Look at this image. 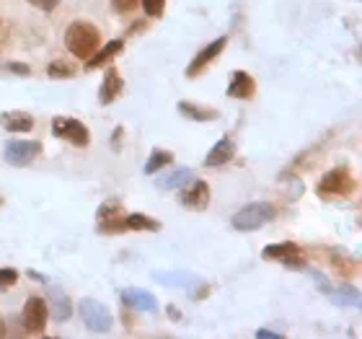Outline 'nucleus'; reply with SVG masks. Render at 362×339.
<instances>
[{"mask_svg": "<svg viewBox=\"0 0 362 339\" xmlns=\"http://www.w3.org/2000/svg\"><path fill=\"white\" fill-rule=\"evenodd\" d=\"M0 205H3V200H0Z\"/></svg>", "mask_w": 362, "mask_h": 339, "instance_id": "obj_37", "label": "nucleus"}, {"mask_svg": "<svg viewBox=\"0 0 362 339\" xmlns=\"http://www.w3.org/2000/svg\"><path fill=\"white\" fill-rule=\"evenodd\" d=\"M323 293H329L334 298V303H339V306H357L360 303V293H357V287H352L350 282H341L339 287H329V285H321Z\"/></svg>", "mask_w": 362, "mask_h": 339, "instance_id": "obj_17", "label": "nucleus"}, {"mask_svg": "<svg viewBox=\"0 0 362 339\" xmlns=\"http://www.w3.org/2000/svg\"><path fill=\"white\" fill-rule=\"evenodd\" d=\"M210 200H213V189L210 184L202 179H192L189 184H184L179 189V205L187 207V210L202 212L210 207Z\"/></svg>", "mask_w": 362, "mask_h": 339, "instance_id": "obj_7", "label": "nucleus"}, {"mask_svg": "<svg viewBox=\"0 0 362 339\" xmlns=\"http://www.w3.org/2000/svg\"><path fill=\"white\" fill-rule=\"evenodd\" d=\"M140 6H142V13L148 19H160L166 11V0H140Z\"/></svg>", "mask_w": 362, "mask_h": 339, "instance_id": "obj_26", "label": "nucleus"}, {"mask_svg": "<svg viewBox=\"0 0 362 339\" xmlns=\"http://www.w3.org/2000/svg\"><path fill=\"white\" fill-rule=\"evenodd\" d=\"M225 47H228V37H225V34L223 37H217V39H213L207 47H202V50L192 57V63L187 65V78H200V75L207 70V65L215 63L217 54H223Z\"/></svg>", "mask_w": 362, "mask_h": 339, "instance_id": "obj_9", "label": "nucleus"}, {"mask_svg": "<svg viewBox=\"0 0 362 339\" xmlns=\"http://www.w3.org/2000/svg\"><path fill=\"white\" fill-rule=\"evenodd\" d=\"M117 215H125V205L119 200H104L96 210V220H107V218H117Z\"/></svg>", "mask_w": 362, "mask_h": 339, "instance_id": "obj_24", "label": "nucleus"}, {"mask_svg": "<svg viewBox=\"0 0 362 339\" xmlns=\"http://www.w3.org/2000/svg\"><path fill=\"white\" fill-rule=\"evenodd\" d=\"M122 50H125V39H111V42H107L104 47H98L96 52L85 60V70H96V68H104V65L111 63L117 54H122Z\"/></svg>", "mask_w": 362, "mask_h": 339, "instance_id": "obj_14", "label": "nucleus"}, {"mask_svg": "<svg viewBox=\"0 0 362 339\" xmlns=\"http://www.w3.org/2000/svg\"><path fill=\"white\" fill-rule=\"evenodd\" d=\"M181 117L192 119V122H215L220 117V112L213 109V106H202V104H194V101H179L176 104Z\"/></svg>", "mask_w": 362, "mask_h": 339, "instance_id": "obj_16", "label": "nucleus"}, {"mask_svg": "<svg viewBox=\"0 0 362 339\" xmlns=\"http://www.w3.org/2000/svg\"><path fill=\"white\" fill-rule=\"evenodd\" d=\"M6 70L8 73H16V75H32V68L26 63H16V60H11V63H6Z\"/></svg>", "mask_w": 362, "mask_h": 339, "instance_id": "obj_31", "label": "nucleus"}, {"mask_svg": "<svg viewBox=\"0 0 362 339\" xmlns=\"http://www.w3.org/2000/svg\"><path fill=\"white\" fill-rule=\"evenodd\" d=\"M47 75H50V78H54V81H67V78H73V75H75V65L63 63V60L50 63V68H47Z\"/></svg>", "mask_w": 362, "mask_h": 339, "instance_id": "obj_25", "label": "nucleus"}, {"mask_svg": "<svg viewBox=\"0 0 362 339\" xmlns=\"http://www.w3.org/2000/svg\"><path fill=\"white\" fill-rule=\"evenodd\" d=\"M122 91H125L122 75H119L117 68H109L107 75H104V81H101V88H98V104L101 106L114 104L119 96H122Z\"/></svg>", "mask_w": 362, "mask_h": 339, "instance_id": "obj_10", "label": "nucleus"}, {"mask_svg": "<svg viewBox=\"0 0 362 339\" xmlns=\"http://www.w3.org/2000/svg\"><path fill=\"white\" fill-rule=\"evenodd\" d=\"M29 6H34V8H39V11H54L63 0H26Z\"/></svg>", "mask_w": 362, "mask_h": 339, "instance_id": "obj_30", "label": "nucleus"}, {"mask_svg": "<svg viewBox=\"0 0 362 339\" xmlns=\"http://www.w3.org/2000/svg\"><path fill=\"white\" fill-rule=\"evenodd\" d=\"M52 316L57 321H67V318L73 316V303L67 300L63 290H52Z\"/></svg>", "mask_w": 362, "mask_h": 339, "instance_id": "obj_21", "label": "nucleus"}, {"mask_svg": "<svg viewBox=\"0 0 362 339\" xmlns=\"http://www.w3.org/2000/svg\"><path fill=\"white\" fill-rule=\"evenodd\" d=\"M125 223H127V231H150V234L160 231V220L150 218L145 212H127Z\"/></svg>", "mask_w": 362, "mask_h": 339, "instance_id": "obj_19", "label": "nucleus"}, {"mask_svg": "<svg viewBox=\"0 0 362 339\" xmlns=\"http://www.w3.org/2000/svg\"><path fill=\"white\" fill-rule=\"evenodd\" d=\"M47 318H50V306H47L44 298L32 296L23 303L21 321H23V329H26L29 334H42L44 329H47Z\"/></svg>", "mask_w": 362, "mask_h": 339, "instance_id": "obj_8", "label": "nucleus"}, {"mask_svg": "<svg viewBox=\"0 0 362 339\" xmlns=\"http://www.w3.org/2000/svg\"><path fill=\"white\" fill-rule=\"evenodd\" d=\"M122 138H125V127H117L114 132H111V148L114 150L122 148Z\"/></svg>", "mask_w": 362, "mask_h": 339, "instance_id": "obj_32", "label": "nucleus"}, {"mask_svg": "<svg viewBox=\"0 0 362 339\" xmlns=\"http://www.w3.org/2000/svg\"><path fill=\"white\" fill-rule=\"evenodd\" d=\"M354 192V179H352V171L347 166H337L323 174V179L316 184V194L321 200L326 197H347Z\"/></svg>", "mask_w": 362, "mask_h": 339, "instance_id": "obj_4", "label": "nucleus"}, {"mask_svg": "<svg viewBox=\"0 0 362 339\" xmlns=\"http://www.w3.org/2000/svg\"><path fill=\"white\" fill-rule=\"evenodd\" d=\"M173 163V153L166 148H153L150 150L148 161H145V174L148 176H153V174H158L160 169H166V166H171Z\"/></svg>", "mask_w": 362, "mask_h": 339, "instance_id": "obj_20", "label": "nucleus"}, {"mask_svg": "<svg viewBox=\"0 0 362 339\" xmlns=\"http://www.w3.org/2000/svg\"><path fill=\"white\" fill-rule=\"evenodd\" d=\"M78 314L83 318V324L88 331H94V334H109L111 327H114V316H111V311H109L104 303H98L94 298H85L78 303Z\"/></svg>", "mask_w": 362, "mask_h": 339, "instance_id": "obj_3", "label": "nucleus"}, {"mask_svg": "<svg viewBox=\"0 0 362 339\" xmlns=\"http://www.w3.org/2000/svg\"><path fill=\"white\" fill-rule=\"evenodd\" d=\"M0 127L13 135H21V132H32L34 130V117L29 112H3L0 114Z\"/></svg>", "mask_w": 362, "mask_h": 339, "instance_id": "obj_15", "label": "nucleus"}, {"mask_svg": "<svg viewBox=\"0 0 362 339\" xmlns=\"http://www.w3.org/2000/svg\"><path fill=\"white\" fill-rule=\"evenodd\" d=\"M275 218H277V205L275 202H248L231 218V225L241 234H251V231L264 228L266 223H272Z\"/></svg>", "mask_w": 362, "mask_h": 339, "instance_id": "obj_2", "label": "nucleus"}, {"mask_svg": "<svg viewBox=\"0 0 362 339\" xmlns=\"http://www.w3.org/2000/svg\"><path fill=\"white\" fill-rule=\"evenodd\" d=\"M19 269H13V267H0V287L6 290V287H13L19 282Z\"/></svg>", "mask_w": 362, "mask_h": 339, "instance_id": "obj_27", "label": "nucleus"}, {"mask_svg": "<svg viewBox=\"0 0 362 339\" xmlns=\"http://www.w3.org/2000/svg\"><path fill=\"white\" fill-rule=\"evenodd\" d=\"M119 298H122V303H125L127 308H132V311H148L150 314V311L158 308L156 296L148 293V290H138V287H127V290H122Z\"/></svg>", "mask_w": 362, "mask_h": 339, "instance_id": "obj_13", "label": "nucleus"}, {"mask_svg": "<svg viewBox=\"0 0 362 339\" xmlns=\"http://www.w3.org/2000/svg\"><path fill=\"white\" fill-rule=\"evenodd\" d=\"M65 47L78 60H88L101 47V32L91 21H73L65 29Z\"/></svg>", "mask_w": 362, "mask_h": 339, "instance_id": "obj_1", "label": "nucleus"}, {"mask_svg": "<svg viewBox=\"0 0 362 339\" xmlns=\"http://www.w3.org/2000/svg\"><path fill=\"white\" fill-rule=\"evenodd\" d=\"M127 215V212H125ZM125 215H117V218H107V220L96 223V231L104 236H117L127 231V223H125Z\"/></svg>", "mask_w": 362, "mask_h": 339, "instance_id": "obj_23", "label": "nucleus"}, {"mask_svg": "<svg viewBox=\"0 0 362 339\" xmlns=\"http://www.w3.org/2000/svg\"><path fill=\"white\" fill-rule=\"evenodd\" d=\"M26 275L32 277V280H39V282H50V280H47V277H44L42 272H36V269H29V272H26Z\"/></svg>", "mask_w": 362, "mask_h": 339, "instance_id": "obj_34", "label": "nucleus"}, {"mask_svg": "<svg viewBox=\"0 0 362 339\" xmlns=\"http://www.w3.org/2000/svg\"><path fill=\"white\" fill-rule=\"evenodd\" d=\"M194 179V171L192 169H176L171 171V174H166V176H160L156 184H158V189H181L184 184H189V181Z\"/></svg>", "mask_w": 362, "mask_h": 339, "instance_id": "obj_18", "label": "nucleus"}, {"mask_svg": "<svg viewBox=\"0 0 362 339\" xmlns=\"http://www.w3.org/2000/svg\"><path fill=\"white\" fill-rule=\"evenodd\" d=\"M169 316H171V318H179L181 314H179V311H176V308H173V306H169Z\"/></svg>", "mask_w": 362, "mask_h": 339, "instance_id": "obj_35", "label": "nucleus"}, {"mask_svg": "<svg viewBox=\"0 0 362 339\" xmlns=\"http://www.w3.org/2000/svg\"><path fill=\"white\" fill-rule=\"evenodd\" d=\"M256 337L259 339H279L277 331H272V329H256Z\"/></svg>", "mask_w": 362, "mask_h": 339, "instance_id": "obj_33", "label": "nucleus"}, {"mask_svg": "<svg viewBox=\"0 0 362 339\" xmlns=\"http://www.w3.org/2000/svg\"><path fill=\"white\" fill-rule=\"evenodd\" d=\"M140 0H111V8L117 13H132L138 11Z\"/></svg>", "mask_w": 362, "mask_h": 339, "instance_id": "obj_28", "label": "nucleus"}, {"mask_svg": "<svg viewBox=\"0 0 362 339\" xmlns=\"http://www.w3.org/2000/svg\"><path fill=\"white\" fill-rule=\"evenodd\" d=\"M52 135L54 138L70 143L75 148H85L91 143V132L83 122H78L73 117H54L52 119Z\"/></svg>", "mask_w": 362, "mask_h": 339, "instance_id": "obj_6", "label": "nucleus"}, {"mask_svg": "<svg viewBox=\"0 0 362 339\" xmlns=\"http://www.w3.org/2000/svg\"><path fill=\"white\" fill-rule=\"evenodd\" d=\"M235 140L231 135H225L223 140H217L213 145V150L207 153V158H204V166L207 169H217V166H225V163H231L235 158Z\"/></svg>", "mask_w": 362, "mask_h": 339, "instance_id": "obj_11", "label": "nucleus"}, {"mask_svg": "<svg viewBox=\"0 0 362 339\" xmlns=\"http://www.w3.org/2000/svg\"><path fill=\"white\" fill-rule=\"evenodd\" d=\"M3 334H6V329H3V321H0V337H3Z\"/></svg>", "mask_w": 362, "mask_h": 339, "instance_id": "obj_36", "label": "nucleus"}, {"mask_svg": "<svg viewBox=\"0 0 362 339\" xmlns=\"http://www.w3.org/2000/svg\"><path fill=\"white\" fill-rule=\"evenodd\" d=\"M228 96L231 99H241V101H248L256 96V81L254 75H248L246 70H235L231 75V83H228Z\"/></svg>", "mask_w": 362, "mask_h": 339, "instance_id": "obj_12", "label": "nucleus"}, {"mask_svg": "<svg viewBox=\"0 0 362 339\" xmlns=\"http://www.w3.org/2000/svg\"><path fill=\"white\" fill-rule=\"evenodd\" d=\"M285 267H290V269H306V259L300 256V251H295V254H288L279 259Z\"/></svg>", "mask_w": 362, "mask_h": 339, "instance_id": "obj_29", "label": "nucleus"}, {"mask_svg": "<svg viewBox=\"0 0 362 339\" xmlns=\"http://www.w3.org/2000/svg\"><path fill=\"white\" fill-rule=\"evenodd\" d=\"M42 150L44 145L39 140H8L6 148H3V158H6L8 166L23 169V166H29V163H34V161L39 158Z\"/></svg>", "mask_w": 362, "mask_h": 339, "instance_id": "obj_5", "label": "nucleus"}, {"mask_svg": "<svg viewBox=\"0 0 362 339\" xmlns=\"http://www.w3.org/2000/svg\"><path fill=\"white\" fill-rule=\"evenodd\" d=\"M295 251H300V246H298V244H292V241H282V244H269V246H264V251H262V256H264V259H275V262H279L282 256L295 254Z\"/></svg>", "mask_w": 362, "mask_h": 339, "instance_id": "obj_22", "label": "nucleus"}]
</instances>
